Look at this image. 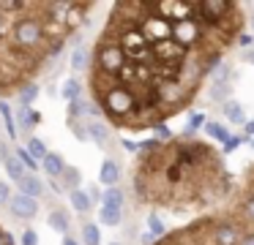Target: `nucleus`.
I'll use <instances>...</instances> for the list:
<instances>
[{"instance_id":"423d86ee","label":"nucleus","mask_w":254,"mask_h":245,"mask_svg":"<svg viewBox=\"0 0 254 245\" xmlns=\"http://www.w3.org/2000/svg\"><path fill=\"white\" fill-rule=\"evenodd\" d=\"M121 212H123V191L121 185L118 188H107L101 194V212H99V221L104 226H118L121 223Z\"/></svg>"},{"instance_id":"ddd939ff","label":"nucleus","mask_w":254,"mask_h":245,"mask_svg":"<svg viewBox=\"0 0 254 245\" xmlns=\"http://www.w3.org/2000/svg\"><path fill=\"white\" fill-rule=\"evenodd\" d=\"M68 199H71V207L74 210L79 212V215H85V212L90 210V196L85 194L82 188H77V191H71V194H68Z\"/></svg>"},{"instance_id":"dca6fc26","label":"nucleus","mask_w":254,"mask_h":245,"mask_svg":"<svg viewBox=\"0 0 254 245\" xmlns=\"http://www.w3.org/2000/svg\"><path fill=\"white\" fill-rule=\"evenodd\" d=\"M224 117L230 120V123H241V120H243V109H241V103L227 101V103H224Z\"/></svg>"},{"instance_id":"9b49d317","label":"nucleus","mask_w":254,"mask_h":245,"mask_svg":"<svg viewBox=\"0 0 254 245\" xmlns=\"http://www.w3.org/2000/svg\"><path fill=\"white\" fill-rule=\"evenodd\" d=\"M19 194H25V196H30V199H36V196L44 194V183H41L36 174H28V177L22 180V185H19Z\"/></svg>"},{"instance_id":"7ed1b4c3","label":"nucleus","mask_w":254,"mask_h":245,"mask_svg":"<svg viewBox=\"0 0 254 245\" xmlns=\"http://www.w3.org/2000/svg\"><path fill=\"white\" fill-rule=\"evenodd\" d=\"M96 8L79 0H0V101L33 87Z\"/></svg>"},{"instance_id":"4be33fe9","label":"nucleus","mask_w":254,"mask_h":245,"mask_svg":"<svg viewBox=\"0 0 254 245\" xmlns=\"http://www.w3.org/2000/svg\"><path fill=\"white\" fill-rule=\"evenodd\" d=\"M0 245H17V243H14V237H11V232H8L3 223H0Z\"/></svg>"},{"instance_id":"a878e982","label":"nucleus","mask_w":254,"mask_h":245,"mask_svg":"<svg viewBox=\"0 0 254 245\" xmlns=\"http://www.w3.org/2000/svg\"><path fill=\"white\" fill-rule=\"evenodd\" d=\"M63 245H77V243H74V237H63Z\"/></svg>"},{"instance_id":"9d476101","label":"nucleus","mask_w":254,"mask_h":245,"mask_svg":"<svg viewBox=\"0 0 254 245\" xmlns=\"http://www.w3.org/2000/svg\"><path fill=\"white\" fill-rule=\"evenodd\" d=\"M41 166H44V172L50 174V177H63V174H66V169H68L66 161H63L58 152H50V155L41 161Z\"/></svg>"},{"instance_id":"6ab92c4d","label":"nucleus","mask_w":254,"mask_h":245,"mask_svg":"<svg viewBox=\"0 0 254 245\" xmlns=\"http://www.w3.org/2000/svg\"><path fill=\"white\" fill-rule=\"evenodd\" d=\"M63 180L68 183V188H71V191H77V185H79V180H82V174H79V169H71V166H68L66 174H63Z\"/></svg>"},{"instance_id":"0eeeda50","label":"nucleus","mask_w":254,"mask_h":245,"mask_svg":"<svg viewBox=\"0 0 254 245\" xmlns=\"http://www.w3.org/2000/svg\"><path fill=\"white\" fill-rule=\"evenodd\" d=\"M0 163H3V169L8 172V177H11L14 183L22 185V180L28 177V163L22 161V155H19L17 150H8L6 142H0Z\"/></svg>"},{"instance_id":"bb28decb","label":"nucleus","mask_w":254,"mask_h":245,"mask_svg":"<svg viewBox=\"0 0 254 245\" xmlns=\"http://www.w3.org/2000/svg\"><path fill=\"white\" fill-rule=\"evenodd\" d=\"M112 245H121V243H112Z\"/></svg>"},{"instance_id":"f03ea898","label":"nucleus","mask_w":254,"mask_h":245,"mask_svg":"<svg viewBox=\"0 0 254 245\" xmlns=\"http://www.w3.org/2000/svg\"><path fill=\"white\" fill-rule=\"evenodd\" d=\"M235 177L213 142L194 134L150 139L131 161L137 207L167 215L202 218L230 201Z\"/></svg>"},{"instance_id":"6e6552de","label":"nucleus","mask_w":254,"mask_h":245,"mask_svg":"<svg viewBox=\"0 0 254 245\" xmlns=\"http://www.w3.org/2000/svg\"><path fill=\"white\" fill-rule=\"evenodd\" d=\"M8 210H11V215L17 218V221H28V218H33L36 212H39V201L25 196V194H14Z\"/></svg>"},{"instance_id":"aec40b11","label":"nucleus","mask_w":254,"mask_h":245,"mask_svg":"<svg viewBox=\"0 0 254 245\" xmlns=\"http://www.w3.org/2000/svg\"><path fill=\"white\" fill-rule=\"evenodd\" d=\"M11 199H14V194H11V188H8V183L6 180H0V207L11 204Z\"/></svg>"},{"instance_id":"412c9836","label":"nucleus","mask_w":254,"mask_h":245,"mask_svg":"<svg viewBox=\"0 0 254 245\" xmlns=\"http://www.w3.org/2000/svg\"><path fill=\"white\" fill-rule=\"evenodd\" d=\"M77 93H79L77 82H74V79H68V82H66V87H63V96L68 98V103H71V101H77Z\"/></svg>"},{"instance_id":"b1692460","label":"nucleus","mask_w":254,"mask_h":245,"mask_svg":"<svg viewBox=\"0 0 254 245\" xmlns=\"http://www.w3.org/2000/svg\"><path fill=\"white\" fill-rule=\"evenodd\" d=\"M36 96H39V87L33 85V87H28V90H25V93H22V96H19V98H22L25 103H33V98H36Z\"/></svg>"},{"instance_id":"2eb2a0df","label":"nucleus","mask_w":254,"mask_h":245,"mask_svg":"<svg viewBox=\"0 0 254 245\" xmlns=\"http://www.w3.org/2000/svg\"><path fill=\"white\" fill-rule=\"evenodd\" d=\"M28 152L33 158H41V161L50 155V152H47V147H44V142H41L39 136H30V139H28Z\"/></svg>"},{"instance_id":"f257e3e1","label":"nucleus","mask_w":254,"mask_h":245,"mask_svg":"<svg viewBox=\"0 0 254 245\" xmlns=\"http://www.w3.org/2000/svg\"><path fill=\"white\" fill-rule=\"evenodd\" d=\"M246 22L235 0H118L90 47V101L118 131L161 128L194 106Z\"/></svg>"},{"instance_id":"1a4fd4ad","label":"nucleus","mask_w":254,"mask_h":245,"mask_svg":"<svg viewBox=\"0 0 254 245\" xmlns=\"http://www.w3.org/2000/svg\"><path fill=\"white\" fill-rule=\"evenodd\" d=\"M99 180L107 185V188H118V183H121V166H118V163L112 161V158H107V161L101 163Z\"/></svg>"},{"instance_id":"5701e85b","label":"nucleus","mask_w":254,"mask_h":245,"mask_svg":"<svg viewBox=\"0 0 254 245\" xmlns=\"http://www.w3.org/2000/svg\"><path fill=\"white\" fill-rule=\"evenodd\" d=\"M22 245H39V234H36L33 229H28V232L22 234Z\"/></svg>"},{"instance_id":"393cba45","label":"nucleus","mask_w":254,"mask_h":245,"mask_svg":"<svg viewBox=\"0 0 254 245\" xmlns=\"http://www.w3.org/2000/svg\"><path fill=\"white\" fill-rule=\"evenodd\" d=\"M246 134H254V120H252V123H246Z\"/></svg>"},{"instance_id":"20e7f679","label":"nucleus","mask_w":254,"mask_h":245,"mask_svg":"<svg viewBox=\"0 0 254 245\" xmlns=\"http://www.w3.org/2000/svg\"><path fill=\"white\" fill-rule=\"evenodd\" d=\"M150 245H254V234L243 232L224 210H216L170 229Z\"/></svg>"},{"instance_id":"a211bd4d","label":"nucleus","mask_w":254,"mask_h":245,"mask_svg":"<svg viewBox=\"0 0 254 245\" xmlns=\"http://www.w3.org/2000/svg\"><path fill=\"white\" fill-rule=\"evenodd\" d=\"M88 128H90V139H96L99 145H107V139H110V131H107L104 125H99V123H88Z\"/></svg>"},{"instance_id":"f3484780","label":"nucleus","mask_w":254,"mask_h":245,"mask_svg":"<svg viewBox=\"0 0 254 245\" xmlns=\"http://www.w3.org/2000/svg\"><path fill=\"white\" fill-rule=\"evenodd\" d=\"M205 131H208V136H213V139H219V142H230V131L224 128V125H219V123H208L205 125Z\"/></svg>"},{"instance_id":"f8f14e48","label":"nucleus","mask_w":254,"mask_h":245,"mask_svg":"<svg viewBox=\"0 0 254 245\" xmlns=\"http://www.w3.org/2000/svg\"><path fill=\"white\" fill-rule=\"evenodd\" d=\"M47 223H50V229H55V232H61V234L68 232V215L61 210V207H58V210H50Z\"/></svg>"},{"instance_id":"39448f33","label":"nucleus","mask_w":254,"mask_h":245,"mask_svg":"<svg viewBox=\"0 0 254 245\" xmlns=\"http://www.w3.org/2000/svg\"><path fill=\"white\" fill-rule=\"evenodd\" d=\"M221 210L243 229V232L254 234V161L238 172L232 196Z\"/></svg>"},{"instance_id":"4468645a","label":"nucleus","mask_w":254,"mask_h":245,"mask_svg":"<svg viewBox=\"0 0 254 245\" xmlns=\"http://www.w3.org/2000/svg\"><path fill=\"white\" fill-rule=\"evenodd\" d=\"M82 240H85V245H101V229L96 226V223H85Z\"/></svg>"}]
</instances>
